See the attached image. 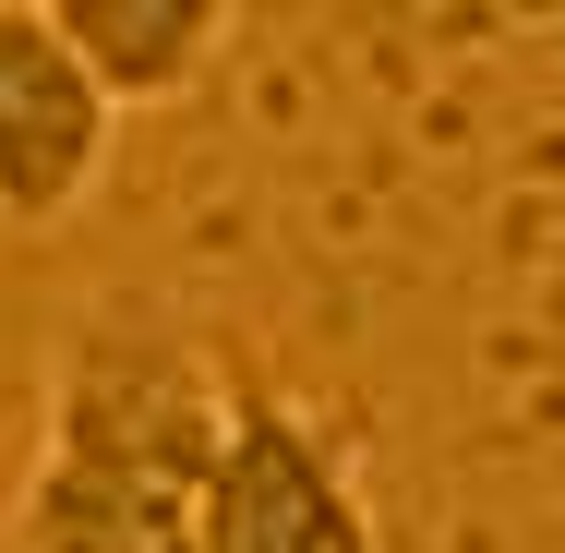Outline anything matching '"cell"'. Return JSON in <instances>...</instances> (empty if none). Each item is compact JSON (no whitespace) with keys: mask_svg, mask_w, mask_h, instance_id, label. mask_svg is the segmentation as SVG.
Here are the masks:
<instances>
[{"mask_svg":"<svg viewBox=\"0 0 565 553\" xmlns=\"http://www.w3.org/2000/svg\"><path fill=\"white\" fill-rule=\"evenodd\" d=\"M193 553H385L349 445L241 361H228L217 457H205V493H193Z\"/></svg>","mask_w":565,"mask_h":553,"instance_id":"obj_2","label":"cell"},{"mask_svg":"<svg viewBox=\"0 0 565 553\" xmlns=\"http://www.w3.org/2000/svg\"><path fill=\"white\" fill-rule=\"evenodd\" d=\"M120 109L85 85V61L49 36L36 0H0V228H61L109 181Z\"/></svg>","mask_w":565,"mask_h":553,"instance_id":"obj_3","label":"cell"},{"mask_svg":"<svg viewBox=\"0 0 565 553\" xmlns=\"http://www.w3.org/2000/svg\"><path fill=\"white\" fill-rule=\"evenodd\" d=\"M36 12H49V36L85 61V85L109 109H157L228 49L241 0H36Z\"/></svg>","mask_w":565,"mask_h":553,"instance_id":"obj_4","label":"cell"},{"mask_svg":"<svg viewBox=\"0 0 565 553\" xmlns=\"http://www.w3.org/2000/svg\"><path fill=\"white\" fill-rule=\"evenodd\" d=\"M228 361L169 301L109 289L49 349L36 457L0 553H193V493L217 457Z\"/></svg>","mask_w":565,"mask_h":553,"instance_id":"obj_1","label":"cell"}]
</instances>
